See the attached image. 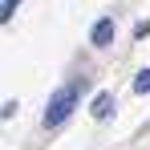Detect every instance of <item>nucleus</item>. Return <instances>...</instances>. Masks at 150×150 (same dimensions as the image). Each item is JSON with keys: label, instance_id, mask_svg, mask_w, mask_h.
Returning <instances> with one entry per match:
<instances>
[{"label": "nucleus", "instance_id": "f257e3e1", "mask_svg": "<svg viewBox=\"0 0 150 150\" xmlns=\"http://www.w3.org/2000/svg\"><path fill=\"white\" fill-rule=\"evenodd\" d=\"M73 105H77V89L73 85L57 89V93L49 98V110H45V126H61L69 114H73Z\"/></svg>", "mask_w": 150, "mask_h": 150}, {"label": "nucleus", "instance_id": "39448f33", "mask_svg": "<svg viewBox=\"0 0 150 150\" xmlns=\"http://www.w3.org/2000/svg\"><path fill=\"white\" fill-rule=\"evenodd\" d=\"M16 4H21V0H4V12H0V21H12V12H16Z\"/></svg>", "mask_w": 150, "mask_h": 150}, {"label": "nucleus", "instance_id": "7ed1b4c3", "mask_svg": "<svg viewBox=\"0 0 150 150\" xmlns=\"http://www.w3.org/2000/svg\"><path fill=\"white\" fill-rule=\"evenodd\" d=\"M114 114V93H98L93 98V118H110Z\"/></svg>", "mask_w": 150, "mask_h": 150}, {"label": "nucleus", "instance_id": "20e7f679", "mask_svg": "<svg viewBox=\"0 0 150 150\" xmlns=\"http://www.w3.org/2000/svg\"><path fill=\"white\" fill-rule=\"evenodd\" d=\"M134 89L138 93H150V69H142V73L134 77Z\"/></svg>", "mask_w": 150, "mask_h": 150}, {"label": "nucleus", "instance_id": "f03ea898", "mask_svg": "<svg viewBox=\"0 0 150 150\" xmlns=\"http://www.w3.org/2000/svg\"><path fill=\"white\" fill-rule=\"evenodd\" d=\"M110 41H114V16H105V21L93 25V45H110Z\"/></svg>", "mask_w": 150, "mask_h": 150}]
</instances>
